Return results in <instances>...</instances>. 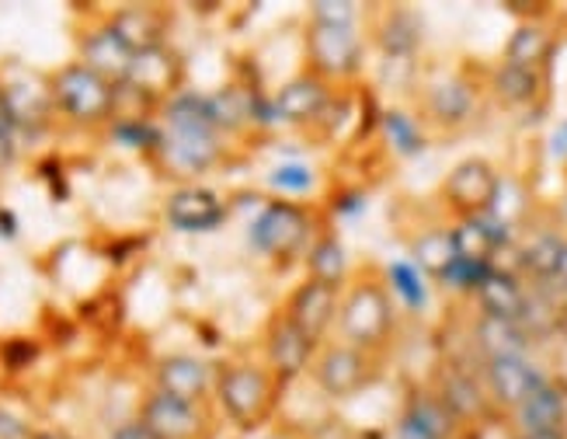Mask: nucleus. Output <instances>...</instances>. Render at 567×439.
Segmentation results:
<instances>
[{"mask_svg": "<svg viewBox=\"0 0 567 439\" xmlns=\"http://www.w3.org/2000/svg\"><path fill=\"white\" fill-rule=\"evenodd\" d=\"M338 331L341 341H352L359 349L377 353L398 331V304L383 276L362 273L349 289L341 293L338 310Z\"/></svg>", "mask_w": 567, "mask_h": 439, "instance_id": "f257e3e1", "label": "nucleus"}, {"mask_svg": "<svg viewBox=\"0 0 567 439\" xmlns=\"http://www.w3.org/2000/svg\"><path fill=\"white\" fill-rule=\"evenodd\" d=\"M167 133L161 136L164 154L178 171H206L219 154V133L209 115L206 94H175L164 109Z\"/></svg>", "mask_w": 567, "mask_h": 439, "instance_id": "f03ea898", "label": "nucleus"}, {"mask_svg": "<svg viewBox=\"0 0 567 439\" xmlns=\"http://www.w3.org/2000/svg\"><path fill=\"white\" fill-rule=\"evenodd\" d=\"M216 395L237 426L258 429L276 408V377L272 370H261V366L234 363V366H224V374H219Z\"/></svg>", "mask_w": 567, "mask_h": 439, "instance_id": "7ed1b4c3", "label": "nucleus"}, {"mask_svg": "<svg viewBox=\"0 0 567 439\" xmlns=\"http://www.w3.org/2000/svg\"><path fill=\"white\" fill-rule=\"evenodd\" d=\"M313 234V216L296 200H272L251 224V244L265 258L292 262L307 248Z\"/></svg>", "mask_w": 567, "mask_h": 439, "instance_id": "20e7f679", "label": "nucleus"}, {"mask_svg": "<svg viewBox=\"0 0 567 439\" xmlns=\"http://www.w3.org/2000/svg\"><path fill=\"white\" fill-rule=\"evenodd\" d=\"M310 377L328 398H352L380 377V363L377 353L359 349L352 341H331L317 353Z\"/></svg>", "mask_w": 567, "mask_h": 439, "instance_id": "39448f33", "label": "nucleus"}, {"mask_svg": "<svg viewBox=\"0 0 567 439\" xmlns=\"http://www.w3.org/2000/svg\"><path fill=\"white\" fill-rule=\"evenodd\" d=\"M303 53H307V70L328 84L352 81L362 70V42L355 29H341V24L310 21L303 32Z\"/></svg>", "mask_w": 567, "mask_h": 439, "instance_id": "423d86ee", "label": "nucleus"}, {"mask_svg": "<svg viewBox=\"0 0 567 439\" xmlns=\"http://www.w3.org/2000/svg\"><path fill=\"white\" fill-rule=\"evenodd\" d=\"M498 188H502V175L495 164L484 157H463L446 175L439 192L456 220H471L491 213V206L498 200Z\"/></svg>", "mask_w": 567, "mask_h": 439, "instance_id": "0eeeda50", "label": "nucleus"}, {"mask_svg": "<svg viewBox=\"0 0 567 439\" xmlns=\"http://www.w3.org/2000/svg\"><path fill=\"white\" fill-rule=\"evenodd\" d=\"M53 102L78 122H97L115 109V84L78 63L53 78Z\"/></svg>", "mask_w": 567, "mask_h": 439, "instance_id": "6e6552de", "label": "nucleus"}, {"mask_svg": "<svg viewBox=\"0 0 567 439\" xmlns=\"http://www.w3.org/2000/svg\"><path fill=\"white\" fill-rule=\"evenodd\" d=\"M481 88L471 73H442L422 91V115L439 130H460L474 119Z\"/></svg>", "mask_w": 567, "mask_h": 439, "instance_id": "1a4fd4ad", "label": "nucleus"}, {"mask_svg": "<svg viewBox=\"0 0 567 439\" xmlns=\"http://www.w3.org/2000/svg\"><path fill=\"white\" fill-rule=\"evenodd\" d=\"M544 380H547V374L539 370L529 356L481 363V384L487 390L491 405L502 411H515Z\"/></svg>", "mask_w": 567, "mask_h": 439, "instance_id": "9d476101", "label": "nucleus"}, {"mask_svg": "<svg viewBox=\"0 0 567 439\" xmlns=\"http://www.w3.org/2000/svg\"><path fill=\"white\" fill-rule=\"evenodd\" d=\"M432 390L439 395V401L453 411V419L460 426H481L491 419V411H495L481 377H474L471 370H463V366H456V363L442 366V370L435 374Z\"/></svg>", "mask_w": 567, "mask_h": 439, "instance_id": "9b49d317", "label": "nucleus"}, {"mask_svg": "<svg viewBox=\"0 0 567 439\" xmlns=\"http://www.w3.org/2000/svg\"><path fill=\"white\" fill-rule=\"evenodd\" d=\"M317 341L296 328L286 310L272 317V325L265 331V356H268V370H272L276 380H292L307 374L313 359H317Z\"/></svg>", "mask_w": 567, "mask_h": 439, "instance_id": "f8f14e48", "label": "nucleus"}, {"mask_svg": "<svg viewBox=\"0 0 567 439\" xmlns=\"http://www.w3.org/2000/svg\"><path fill=\"white\" fill-rule=\"evenodd\" d=\"M338 310H341V289L324 286L317 279H303L292 289V297L286 304V317L300 331H307L317 346H320V338L338 325Z\"/></svg>", "mask_w": 567, "mask_h": 439, "instance_id": "ddd939ff", "label": "nucleus"}, {"mask_svg": "<svg viewBox=\"0 0 567 439\" xmlns=\"http://www.w3.org/2000/svg\"><path fill=\"white\" fill-rule=\"evenodd\" d=\"M463 426L432 387H414L398 419V439H460Z\"/></svg>", "mask_w": 567, "mask_h": 439, "instance_id": "4468645a", "label": "nucleus"}, {"mask_svg": "<svg viewBox=\"0 0 567 439\" xmlns=\"http://www.w3.org/2000/svg\"><path fill=\"white\" fill-rule=\"evenodd\" d=\"M334 84L320 81L317 73L303 70L296 73L292 81H286L276 94H272V109L279 122H289V126H307V122H317L320 112H324L334 102Z\"/></svg>", "mask_w": 567, "mask_h": 439, "instance_id": "2eb2a0df", "label": "nucleus"}, {"mask_svg": "<svg viewBox=\"0 0 567 439\" xmlns=\"http://www.w3.org/2000/svg\"><path fill=\"white\" fill-rule=\"evenodd\" d=\"M209 115H213L216 133L248 130L251 122H261V126H268L265 119H272V126L279 122L272 102H265L261 94H255L251 88H244V84H230L224 91L209 94Z\"/></svg>", "mask_w": 567, "mask_h": 439, "instance_id": "dca6fc26", "label": "nucleus"}, {"mask_svg": "<svg viewBox=\"0 0 567 439\" xmlns=\"http://www.w3.org/2000/svg\"><path fill=\"white\" fill-rule=\"evenodd\" d=\"M140 422L151 429L157 439H199L203 429H206L199 405L171 398V395H164V390H157V395L146 398Z\"/></svg>", "mask_w": 567, "mask_h": 439, "instance_id": "f3484780", "label": "nucleus"}, {"mask_svg": "<svg viewBox=\"0 0 567 439\" xmlns=\"http://www.w3.org/2000/svg\"><path fill=\"white\" fill-rule=\"evenodd\" d=\"M512 432H533V429H567V390L554 377H547L533 395L508 411Z\"/></svg>", "mask_w": 567, "mask_h": 439, "instance_id": "a211bd4d", "label": "nucleus"}, {"mask_svg": "<svg viewBox=\"0 0 567 439\" xmlns=\"http://www.w3.org/2000/svg\"><path fill=\"white\" fill-rule=\"evenodd\" d=\"M224 216H227V206L219 203V195L209 188L188 185V188H178L167 200V220L178 231H188V234L213 231V227L224 224Z\"/></svg>", "mask_w": 567, "mask_h": 439, "instance_id": "6ab92c4d", "label": "nucleus"}, {"mask_svg": "<svg viewBox=\"0 0 567 439\" xmlns=\"http://www.w3.org/2000/svg\"><path fill=\"white\" fill-rule=\"evenodd\" d=\"M477 310L484 317H505V321H519L523 304H526V283L512 268H491L487 279L474 293Z\"/></svg>", "mask_w": 567, "mask_h": 439, "instance_id": "aec40b11", "label": "nucleus"}, {"mask_svg": "<svg viewBox=\"0 0 567 439\" xmlns=\"http://www.w3.org/2000/svg\"><path fill=\"white\" fill-rule=\"evenodd\" d=\"M373 35H377V45L390 60H411L417 49H422V18L411 8H386L377 24H373Z\"/></svg>", "mask_w": 567, "mask_h": 439, "instance_id": "412c9836", "label": "nucleus"}, {"mask_svg": "<svg viewBox=\"0 0 567 439\" xmlns=\"http://www.w3.org/2000/svg\"><path fill=\"white\" fill-rule=\"evenodd\" d=\"M491 94L502 109H529L539 102L544 94V70H529L519 63L502 60L495 70H491Z\"/></svg>", "mask_w": 567, "mask_h": 439, "instance_id": "4be33fe9", "label": "nucleus"}, {"mask_svg": "<svg viewBox=\"0 0 567 439\" xmlns=\"http://www.w3.org/2000/svg\"><path fill=\"white\" fill-rule=\"evenodd\" d=\"M474 349L484 363L491 359H512V356H529V335L519 328V321H505V317H477L474 321Z\"/></svg>", "mask_w": 567, "mask_h": 439, "instance_id": "5701e85b", "label": "nucleus"}, {"mask_svg": "<svg viewBox=\"0 0 567 439\" xmlns=\"http://www.w3.org/2000/svg\"><path fill=\"white\" fill-rule=\"evenodd\" d=\"M133 57L136 53L118 39V32L112 29V24H102V29L84 39V67H91L94 73H102V78H109L112 84L126 81Z\"/></svg>", "mask_w": 567, "mask_h": 439, "instance_id": "b1692460", "label": "nucleus"}, {"mask_svg": "<svg viewBox=\"0 0 567 439\" xmlns=\"http://www.w3.org/2000/svg\"><path fill=\"white\" fill-rule=\"evenodd\" d=\"M133 91H140L143 98H157V94H167L171 88L178 84V60L167 53L164 45H154L146 49V53H136L133 63H130V73L126 81Z\"/></svg>", "mask_w": 567, "mask_h": 439, "instance_id": "393cba45", "label": "nucleus"}, {"mask_svg": "<svg viewBox=\"0 0 567 439\" xmlns=\"http://www.w3.org/2000/svg\"><path fill=\"white\" fill-rule=\"evenodd\" d=\"M157 390H164V395H171V398L199 405L206 398V390H209L206 363L192 359V356H167L157 366Z\"/></svg>", "mask_w": 567, "mask_h": 439, "instance_id": "a878e982", "label": "nucleus"}, {"mask_svg": "<svg viewBox=\"0 0 567 439\" xmlns=\"http://www.w3.org/2000/svg\"><path fill=\"white\" fill-rule=\"evenodd\" d=\"M564 244H567V237L560 231H539V234H533L519 248V273L529 276L536 286L539 283H554L560 255H564Z\"/></svg>", "mask_w": 567, "mask_h": 439, "instance_id": "bb28decb", "label": "nucleus"}, {"mask_svg": "<svg viewBox=\"0 0 567 439\" xmlns=\"http://www.w3.org/2000/svg\"><path fill=\"white\" fill-rule=\"evenodd\" d=\"M411 262L422 268L425 276L442 283L450 268H453V262H456L453 231L450 227H429V231H422L411 241Z\"/></svg>", "mask_w": 567, "mask_h": 439, "instance_id": "cd10ccee", "label": "nucleus"}, {"mask_svg": "<svg viewBox=\"0 0 567 439\" xmlns=\"http://www.w3.org/2000/svg\"><path fill=\"white\" fill-rule=\"evenodd\" d=\"M550 53H554V35H550L547 24L544 21H523L519 29L512 32L502 60L529 67V70H544Z\"/></svg>", "mask_w": 567, "mask_h": 439, "instance_id": "c85d7f7f", "label": "nucleus"}, {"mask_svg": "<svg viewBox=\"0 0 567 439\" xmlns=\"http://www.w3.org/2000/svg\"><path fill=\"white\" fill-rule=\"evenodd\" d=\"M557 293L554 283H539L533 289H526V304L519 314V328L529 335V341L536 338H547L557 331L560 325V304H557Z\"/></svg>", "mask_w": 567, "mask_h": 439, "instance_id": "c756f323", "label": "nucleus"}, {"mask_svg": "<svg viewBox=\"0 0 567 439\" xmlns=\"http://www.w3.org/2000/svg\"><path fill=\"white\" fill-rule=\"evenodd\" d=\"M307 279H317L324 286H344L349 279V255H344V244L334 234H320L310 252H307Z\"/></svg>", "mask_w": 567, "mask_h": 439, "instance_id": "7c9ffc66", "label": "nucleus"}, {"mask_svg": "<svg viewBox=\"0 0 567 439\" xmlns=\"http://www.w3.org/2000/svg\"><path fill=\"white\" fill-rule=\"evenodd\" d=\"M133 53H146V49L161 45V18L151 8H126L115 21H109Z\"/></svg>", "mask_w": 567, "mask_h": 439, "instance_id": "2f4dec72", "label": "nucleus"}, {"mask_svg": "<svg viewBox=\"0 0 567 439\" xmlns=\"http://www.w3.org/2000/svg\"><path fill=\"white\" fill-rule=\"evenodd\" d=\"M380 126H383L386 143L401 157H417V154L425 151V143H429L425 140V130H422V122H417L411 112H404V109H383Z\"/></svg>", "mask_w": 567, "mask_h": 439, "instance_id": "473e14b6", "label": "nucleus"}, {"mask_svg": "<svg viewBox=\"0 0 567 439\" xmlns=\"http://www.w3.org/2000/svg\"><path fill=\"white\" fill-rule=\"evenodd\" d=\"M386 286H390V293H398V297L408 304V310L429 307V283H425V273L414 262H408V258L390 262L386 265Z\"/></svg>", "mask_w": 567, "mask_h": 439, "instance_id": "72a5a7b5", "label": "nucleus"}, {"mask_svg": "<svg viewBox=\"0 0 567 439\" xmlns=\"http://www.w3.org/2000/svg\"><path fill=\"white\" fill-rule=\"evenodd\" d=\"M495 268V262H471V258H456L453 268L446 273V279H442V286H450L456 293H477V286L487 279V273Z\"/></svg>", "mask_w": 567, "mask_h": 439, "instance_id": "f704fd0d", "label": "nucleus"}, {"mask_svg": "<svg viewBox=\"0 0 567 439\" xmlns=\"http://www.w3.org/2000/svg\"><path fill=\"white\" fill-rule=\"evenodd\" d=\"M268 185L279 188V192H289V195H303L317 185V175L303 164H282L268 175Z\"/></svg>", "mask_w": 567, "mask_h": 439, "instance_id": "c9c22d12", "label": "nucleus"}, {"mask_svg": "<svg viewBox=\"0 0 567 439\" xmlns=\"http://www.w3.org/2000/svg\"><path fill=\"white\" fill-rule=\"evenodd\" d=\"M310 11H313L317 24H341V29H352L359 8L349 4V0H317V4H310Z\"/></svg>", "mask_w": 567, "mask_h": 439, "instance_id": "e433bc0d", "label": "nucleus"}, {"mask_svg": "<svg viewBox=\"0 0 567 439\" xmlns=\"http://www.w3.org/2000/svg\"><path fill=\"white\" fill-rule=\"evenodd\" d=\"M112 439H157L151 429H146L143 422H130V426H122V429H115V436Z\"/></svg>", "mask_w": 567, "mask_h": 439, "instance_id": "4c0bfd02", "label": "nucleus"}, {"mask_svg": "<svg viewBox=\"0 0 567 439\" xmlns=\"http://www.w3.org/2000/svg\"><path fill=\"white\" fill-rule=\"evenodd\" d=\"M550 151H554V157H557L560 164H567V122H560V130L554 133Z\"/></svg>", "mask_w": 567, "mask_h": 439, "instance_id": "58836bf2", "label": "nucleus"}, {"mask_svg": "<svg viewBox=\"0 0 567 439\" xmlns=\"http://www.w3.org/2000/svg\"><path fill=\"white\" fill-rule=\"evenodd\" d=\"M508 439H567V429H533V432H512Z\"/></svg>", "mask_w": 567, "mask_h": 439, "instance_id": "ea45409f", "label": "nucleus"}, {"mask_svg": "<svg viewBox=\"0 0 567 439\" xmlns=\"http://www.w3.org/2000/svg\"><path fill=\"white\" fill-rule=\"evenodd\" d=\"M11 130H14V115L4 102V94H0V140H11Z\"/></svg>", "mask_w": 567, "mask_h": 439, "instance_id": "a19ab883", "label": "nucleus"}, {"mask_svg": "<svg viewBox=\"0 0 567 439\" xmlns=\"http://www.w3.org/2000/svg\"><path fill=\"white\" fill-rule=\"evenodd\" d=\"M554 286L567 297V244H564V255H560V265H557V276H554Z\"/></svg>", "mask_w": 567, "mask_h": 439, "instance_id": "79ce46f5", "label": "nucleus"}, {"mask_svg": "<svg viewBox=\"0 0 567 439\" xmlns=\"http://www.w3.org/2000/svg\"><path fill=\"white\" fill-rule=\"evenodd\" d=\"M35 439H70V436H63V432H39Z\"/></svg>", "mask_w": 567, "mask_h": 439, "instance_id": "37998d69", "label": "nucleus"}]
</instances>
